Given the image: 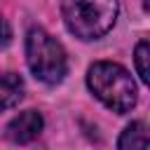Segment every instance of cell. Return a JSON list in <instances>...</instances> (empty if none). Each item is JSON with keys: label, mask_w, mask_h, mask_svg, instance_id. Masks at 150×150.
<instances>
[{"label": "cell", "mask_w": 150, "mask_h": 150, "mask_svg": "<svg viewBox=\"0 0 150 150\" xmlns=\"http://www.w3.org/2000/svg\"><path fill=\"white\" fill-rule=\"evenodd\" d=\"M23 96V82L19 75L14 73H5L0 75V110H7L12 105H16Z\"/></svg>", "instance_id": "5"}, {"label": "cell", "mask_w": 150, "mask_h": 150, "mask_svg": "<svg viewBox=\"0 0 150 150\" xmlns=\"http://www.w3.org/2000/svg\"><path fill=\"white\" fill-rule=\"evenodd\" d=\"M9 40H12V30H9L7 21L0 16V47H7V45H9Z\"/></svg>", "instance_id": "8"}, {"label": "cell", "mask_w": 150, "mask_h": 150, "mask_svg": "<svg viewBox=\"0 0 150 150\" xmlns=\"http://www.w3.org/2000/svg\"><path fill=\"white\" fill-rule=\"evenodd\" d=\"M66 26L80 40H96L105 35L117 16L115 2H63L61 5Z\"/></svg>", "instance_id": "2"}, {"label": "cell", "mask_w": 150, "mask_h": 150, "mask_svg": "<svg viewBox=\"0 0 150 150\" xmlns=\"http://www.w3.org/2000/svg\"><path fill=\"white\" fill-rule=\"evenodd\" d=\"M40 129H42V117H40V112L26 110V112H21L19 117H14V120L9 122L7 136H9L14 143H28V141H33V138L40 134Z\"/></svg>", "instance_id": "4"}, {"label": "cell", "mask_w": 150, "mask_h": 150, "mask_svg": "<svg viewBox=\"0 0 150 150\" xmlns=\"http://www.w3.org/2000/svg\"><path fill=\"white\" fill-rule=\"evenodd\" d=\"M89 89L115 112H127L136 103V84L131 75L110 61H98L89 68Z\"/></svg>", "instance_id": "1"}, {"label": "cell", "mask_w": 150, "mask_h": 150, "mask_svg": "<svg viewBox=\"0 0 150 150\" xmlns=\"http://www.w3.org/2000/svg\"><path fill=\"white\" fill-rule=\"evenodd\" d=\"M26 59L33 75L47 84H56L66 75L63 47L42 28H33L26 38Z\"/></svg>", "instance_id": "3"}, {"label": "cell", "mask_w": 150, "mask_h": 150, "mask_svg": "<svg viewBox=\"0 0 150 150\" xmlns=\"http://www.w3.org/2000/svg\"><path fill=\"white\" fill-rule=\"evenodd\" d=\"M117 148L120 150H145L148 148V127H145V122H131L122 131Z\"/></svg>", "instance_id": "6"}, {"label": "cell", "mask_w": 150, "mask_h": 150, "mask_svg": "<svg viewBox=\"0 0 150 150\" xmlns=\"http://www.w3.org/2000/svg\"><path fill=\"white\" fill-rule=\"evenodd\" d=\"M148 59H150V47H148V42L143 40V42H138V47H136V70H138V75H141L143 82H148V77H150Z\"/></svg>", "instance_id": "7"}]
</instances>
